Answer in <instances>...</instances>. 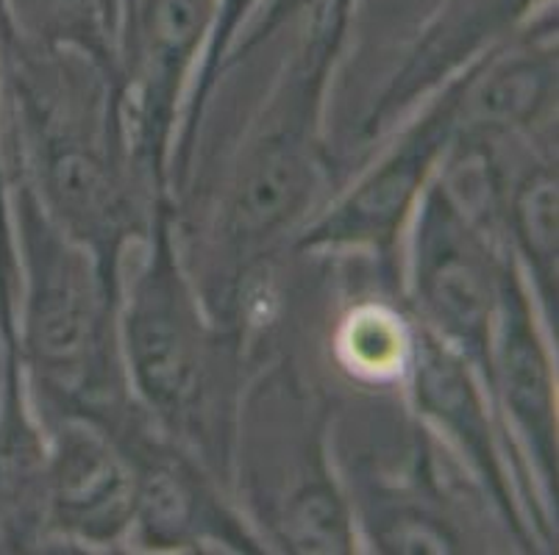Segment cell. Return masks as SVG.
I'll return each instance as SVG.
<instances>
[{"label":"cell","mask_w":559,"mask_h":555,"mask_svg":"<svg viewBox=\"0 0 559 555\" xmlns=\"http://www.w3.org/2000/svg\"><path fill=\"white\" fill-rule=\"evenodd\" d=\"M323 61H329V56L320 59V64L309 59L304 75H298L301 81L287 92L289 100H284L282 117L264 131L242 165L228 206V237L242 251L276 237L312 195L309 100L314 79L323 75Z\"/></svg>","instance_id":"4"},{"label":"cell","mask_w":559,"mask_h":555,"mask_svg":"<svg viewBox=\"0 0 559 555\" xmlns=\"http://www.w3.org/2000/svg\"><path fill=\"white\" fill-rule=\"evenodd\" d=\"M7 9L17 39L23 34L39 48H75L95 61L106 59L111 31L104 0H7Z\"/></svg>","instance_id":"11"},{"label":"cell","mask_w":559,"mask_h":555,"mask_svg":"<svg viewBox=\"0 0 559 555\" xmlns=\"http://www.w3.org/2000/svg\"><path fill=\"white\" fill-rule=\"evenodd\" d=\"M462 84V81H460ZM460 84L451 86L445 100L401 140V145L381 161L357 190L332 214H326L307 244H390L401 222L418 201L426 176L449 142L460 109Z\"/></svg>","instance_id":"6"},{"label":"cell","mask_w":559,"mask_h":555,"mask_svg":"<svg viewBox=\"0 0 559 555\" xmlns=\"http://www.w3.org/2000/svg\"><path fill=\"white\" fill-rule=\"evenodd\" d=\"M559 195L557 172L537 167L518 183L512 197V228L535 275L537 292L557 309V258H559Z\"/></svg>","instance_id":"10"},{"label":"cell","mask_w":559,"mask_h":555,"mask_svg":"<svg viewBox=\"0 0 559 555\" xmlns=\"http://www.w3.org/2000/svg\"><path fill=\"white\" fill-rule=\"evenodd\" d=\"M129 7H131V0H120V14L129 12Z\"/></svg>","instance_id":"18"},{"label":"cell","mask_w":559,"mask_h":555,"mask_svg":"<svg viewBox=\"0 0 559 555\" xmlns=\"http://www.w3.org/2000/svg\"><path fill=\"white\" fill-rule=\"evenodd\" d=\"M0 45H3L7 50L17 45V34H14L12 17H9L7 0H0Z\"/></svg>","instance_id":"16"},{"label":"cell","mask_w":559,"mask_h":555,"mask_svg":"<svg viewBox=\"0 0 559 555\" xmlns=\"http://www.w3.org/2000/svg\"><path fill=\"white\" fill-rule=\"evenodd\" d=\"M195 497L173 467H148L136 475V508L154 542L176 544L192 528Z\"/></svg>","instance_id":"13"},{"label":"cell","mask_w":559,"mask_h":555,"mask_svg":"<svg viewBox=\"0 0 559 555\" xmlns=\"http://www.w3.org/2000/svg\"><path fill=\"white\" fill-rule=\"evenodd\" d=\"M440 3L443 0H359V12L368 25L384 28L390 34H406L431 17Z\"/></svg>","instance_id":"15"},{"label":"cell","mask_w":559,"mask_h":555,"mask_svg":"<svg viewBox=\"0 0 559 555\" xmlns=\"http://www.w3.org/2000/svg\"><path fill=\"white\" fill-rule=\"evenodd\" d=\"M126 350L136 389L151 409L170 422L187 417L201 391L203 342L165 228L156 233L154 256L131 283Z\"/></svg>","instance_id":"3"},{"label":"cell","mask_w":559,"mask_h":555,"mask_svg":"<svg viewBox=\"0 0 559 555\" xmlns=\"http://www.w3.org/2000/svg\"><path fill=\"white\" fill-rule=\"evenodd\" d=\"M498 309H501V345L496 350V375L504 389L507 409L512 420L528 439L543 470L554 467V395L548 359L532 314L523 300L515 275H501L498 287Z\"/></svg>","instance_id":"8"},{"label":"cell","mask_w":559,"mask_h":555,"mask_svg":"<svg viewBox=\"0 0 559 555\" xmlns=\"http://www.w3.org/2000/svg\"><path fill=\"white\" fill-rule=\"evenodd\" d=\"M217 0H131L126 12L136 84V147L162 170L181 81L215 25Z\"/></svg>","instance_id":"5"},{"label":"cell","mask_w":559,"mask_h":555,"mask_svg":"<svg viewBox=\"0 0 559 555\" xmlns=\"http://www.w3.org/2000/svg\"><path fill=\"white\" fill-rule=\"evenodd\" d=\"M136 508V472L100 434L68 427L53 461V511L70 531L95 542L115 539Z\"/></svg>","instance_id":"7"},{"label":"cell","mask_w":559,"mask_h":555,"mask_svg":"<svg viewBox=\"0 0 559 555\" xmlns=\"http://www.w3.org/2000/svg\"><path fill=\"white\" fill-rule=\"evenodd\" d=\"M259 7V0H217L215 12V25H212L210 34V50H206V64H203L201 73V89H198L195 106L201 104L203 95L210 92L212 79H215L217 68H221V59L226 56V50L231 48L237 31L242 28L248 17H251L253 9Z\"/></svg>","instance_id":"14"},{"label":"cell","mask_w":559,"mask_h":555,"mask_svg":"<svg viewBox=\"0 0 559 555\" xmlns=\"http://www.w3.org/2000/svg\"><path fill=\"white\" fill-rule=\"evenodd\" d=\"M554 73L551 53H515L501 61L485 81L479 95L481 111L504 125L528 120L551 89Z\"/></svg>","instance_id":"12"},{"label":"cell","mask_w":559,"mask_h":555,"mask_svg":"<svg viewBox=\"0 0 559 555\" xmlns=\"http://www.w3.org/2000/svg\"><path fill=\"white\" fill-rule=\"evenodd\" d=\"M104 14H106V25H109L111 37H115L117 20H120V0H104Z\"/></svg>","instance_id":"17"},{"label":"cell","mask_w":559,"mask_h":555,"mask_svg":"<svg viewBox=\"0 0 559 555\" xmlns=\"http://www.w3.org/2000/svg\"><path fill=\"white\" fill-rule=\"evenodd\" d=\"M25 248V353L45 384L93 397L106 378V278L84 244L43 217L28 186L20 192Z\"/></svg>","instance_id":"1"},{"label":"cell","mask_w":559,"mask_h":555,"mask_svg":"<svg viewBox=\"0 0 559 555\" xmlns=\"http://www.w3.org/2000/svg\"><path fill=\"white\" fill-rule=\"evenodd\" d=\"M415 283L440 339L490 373L501 275L443 183L429 192L420 214Z\"/></svg>","instance_id":"2"},{"label":"cell","mask_w":559,"mask_h":555,"mask_svg":"<svg viewBox=\"0 0 559 555\" xmlns=\"http://www.w3.org/2000/svg\"><path fill=\"white\" fill-rule=\"evenodd\" d=\"M418 395L426 411L440 417L451 427V434L479 458L485 470H492L490 431H487L485 411L479 406L462 355L440 339L424 336L418 348Z\"/></svg>","instance_id":"9"}]
</instances>
